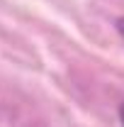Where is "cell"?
I'll return each instance as SVG.
<instances>
[{
	"label": "cell",
	"instance_id": "1",
	"mask_svg": "<svg viewBox=\"0 0 124 127\" xmlns=\"http://www.w3.org/2000/svg\"><path fill=\"white\" fill-rule=\"evenodd\" d=\"M114 30H117V34L122 37V42H124V15L114 20Z\"/></svg>",
	"mask_w": 124,
	"mask_h": 127
},
{
	"label": "cell",
	"instance_id": "2",
	"mask_svg": "<svg viewBox=\"0 0 124 127\" xmlns=\"http://www.w3.org/2000/svg\"><path fill=\"white\" fill-rule=\"evenodd\" d=\"M117 117H119V125L124 127V103L119 105V110H117Z\"/></svg>",
	"mask_w": 124,
	"mask_h": 127
}]
</instances>
